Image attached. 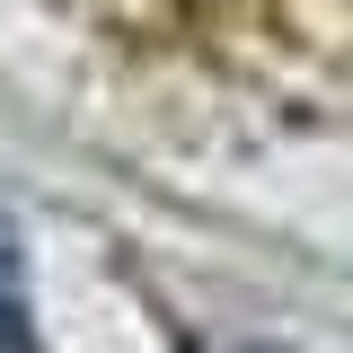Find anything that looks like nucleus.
<instances>
[{"mask_svg": "<svg viewBox=\"0 0 353 353\" xmlns=\"http://www.w3.org/2000/svg\"><path fill=\"white\" fill-rule=\"evenodd\" d=\"M18 336V256H9V230H0V345Z\"/></svg>", "mask_w": 353, "mask_h": 353, "instance_id": "f257e3e1", "label": "nucleus"}]
</instances>
